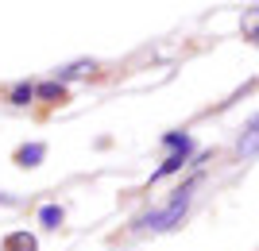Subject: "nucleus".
<instances>
[{
	"mask_svg": "<svg viewBox=\"0 0 259 251\" xmlns=\"http://www.w3.org/2000/svg\"><path fill=\"white\" fill-rule=\"evenodd\" d=\"M201 186V178H190V182H186L182 189H178V193L170 197V201H166V205L159 209V213H151V217H143V228H155V232H162V228H174V224H178V220H182V213L186 209H190V201H194V189Z\"/></svg>",
	"mask_w": 259,
	"mask_h": 251,
	"instance_id": "obj_1",
	"label": "nucleus"
},
{
	"mask_svg": "<svg viewBox=\"0 0 259 251\" xmlns=\"http://www.w3.org/2000/svg\"><path fill=\"white\" fill-rule=\"evenodd\" d=\"M236 151L240 155H255L259 151V116L248 120V128H244V135H240V143H236Z\"/></svg>",
	"mask_w": 259,
	"mask_h": 251,
	"instance_id": "obj_2",
	"label": "nucleus"
},
{
	"mask_svg": "<svg viewBox=\"0 0 259 251\" xmlns=\"http://www.w3.org/2000/svg\"><path fill=\"white\" fill-rule=\"evenodd\" d=\"M0 251H39V243H35V236H27V232H12V236H4Z\"/></svg>",
	"mask_w": 259,
	"mask_h": 251,
	"instance_id": "obj_3",
	"label": "nucleus"
},
{
	"mask_svg": "<svg viewBox=\"0 0 259 251\" xmlns=\"http://www.w3.org/2000/svg\"><path fill=\"white\" fill-rule=\"evenodd\" d=\"M240 31H244V39L259 43V4H255V8H248L244 16H240Z\"/></svg>",
	"mask_w": 259,
	"mask_h": 251,
	"instance_id": "obj_4",
	"label": "nucleus"
},
{
	"mask_svg": "<svg viewBox=\"0 0 259 251\" xmlns=\"http://www.w3.org/2000/svg\"><path fill=\"white\" fill-rule=\"evenodd\" d=\"M43 155H47L43 143H27V147H20V151H16V163H20V166H39V159H43Z\"/></svg>",
	"mask_w": 259,
	"mask_h": 251,
	"instance_id": "obj_5",
	"label": "nucleus"
},
{
	"mask_svg": "<svg viewBox=\"0 0 259 251\" xmlns=\"http://www.w3.org/2000/svg\"><path fill=\"white\" fill-rule=\"evenodd\" d=\"M35 97L58 101V105H62V101H66V85H58V81H43V85H35Z\"/></svg>",
	"mask_w": 259,
	"mask_h": 251,
	"instance_id": "obj_6",
	"label": "nucleus"
},
{
	"mask_svg": "<svg viewBox=\"0 0 259 251\" xmlns=\"http://www.w3.org/2000/svg\"><path fill=\"white\" fill-rule=\"evenodd\" d=\"M89 70H93V62H74V66H66V70H58V85H62V81H70V77H85Z\"/></svg>",
	"mask_w": 259,
	"mask_h": 251,
	"instance_id": "obj_7",
	"label": "nucleus"
},
{
	"mask_svg": "<svg viewBox=\"0 0 259 251\" xmlns=\"http://www.w3.org/2000/svg\"><path fill=\"white\" fill-rule=\"evenodd\" d=\"M39 220H43L47 228H58V224H62V209L58 205H43L39 209Z\"/></svg>",
	"mask_w": 259,
	"mask_h": 251,
	"instance_id": "obj_8",
	"label": "nucleus"
},
{
	"mask_svg": "<svg viewBox=\"0 0 259 251\" xmlns=\"http://www.w3.org/2000/svg\"><path fill=\"white\" fill-rule=\"evenodd\" d=\"M31 97H35V85H27V81L12 89V105H27V101H31Z\"/></svg>",
	"mask_w": 259,
	"mask_h": 251,
	"instance_id": "obj_9",
	"label": "nucleus"
},
{
	"mask_svg": "<svg viewBox=\"0 0 259 251\" xmlns=\"http://www.w3.org/2000/svg\"><path fill=\"white\" fill-rule=\"evenodd\" d=\"M0 205H8V197H4V193H0Z\"/></svg>",
	"mask_w": 259,
	"mask_h": 251,
	"instance_id": "obj_10",
	"label": "nucleus"
}]
</instances>
